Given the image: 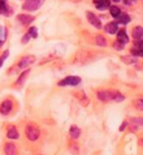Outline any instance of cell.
<instances>
[{"label": "cell", "instance_id": "1", "mask_svg": "<svg viewBox=\"0 0 143 155\" xmlns=\"http://www.w3.org/2000/svg\"><path fill=\"white\" fill-rule=\"evenodd\" d=\"M97 98L102 102L114 101L116 103H120L124 99V96L117 91H100L97 92Z\"/></svg>", "mask_w": 143, "mask_h": 155}, {"label": "cell", "instance_id": "2", "mask_svg": "<svg viewBox=\"0 0 143 155\" xmlns=\"http://www.w3.org/2000/svg\"><path fill=\"white\" fill-rule=\"evenodd\" d=\"M25 134L27 136V138L29 141L35 142L37 141L40 136V130L37 126L35 125H28L26 128H25Z\"/></svg>", "mask_w": 143, "mask_h": 155}, {"label": "cell", "instance_id": "3", "mask_svg": "<svg viewBox=\"0 0 143 155\" xmlns=\"http://www.w3.org/2000/svg\"><path fill=\"white\" fill-rule=\"evenodd\" d=\"M45 2V0H26V2L22 5V9L27 11H36L42 7Z\"/></svg>", "mask_w": 143, "mask_h": 155}, {"label": "cell", "instance_id": "4", "mask_svg": "<svg viewBox=\"0 0 143 155\" xmlns=\"http://www.w3.org/2000/svg\"><path fill=\"white\" fill-rule=\"evenodd\" d=\"M82 83V79L78 76H67L58 83V86L60 87H66V86H77Z\"/></svg>", "mask_w": 143, "mask_h": 155}, {"label": "cell", "instance_id": "5", "mask_svg": "<svg viewBox=\"0 0 143 155\" xmlns=\"http://www.w3.org/2000/svg\"><path fill=\"white\" fill-rule=\"evenodd\" d=\"M36 60V57L32 56V55H29V56H25L21 58V60L19 61V64H18V67L21 68V69H24V68H27L29 67L30 65H32V64L35 63Z\"/></svg>", "mask_w": 143, "mask_h": 155}, {"label": "cell", "instance_id": "6", "mask_svg": "<svg viewBox=\"0 0 143 155\" xmlns=\"http://www.w3.org/2000/svg\"><path fill=\"white\" fill-rule=\"evenodd\" d=\"M12 102L9 101V99H6L4 102L1 103V105H0V114L1 115H8V114L11 112V109H12Z\"/></svg>", "mask_w": 143, "mask_h": 155}, {"label": "cell", "instance_id": "7", "mask_svg": "<svg viewBox=\"0 0 143 155\" xmlns=\"http://www.w3.org/2000/svg\"><path fill=\"white\" fill-rule=\"evenodd\" d=\"M86 17H87L88 22H90L92 26H94L95 28H97V29L102 28L101 20H100V19H98V18L96 17L94 14H93V12H91V11H87V12H86Z\"/></svg>", "mask_w": 143, "mask_h": 155}, {"label": "cell", "instance_id": "8", "mask_svg": "<svg viewBox=\"0 0 143 155\" xmlns=\"http://www.w3.org/2000/svg\"><path fill=\"white\" fill-rule=\"evenodd\" d=\"M17 20L20 21L21 25L27 26V25H29V24H32V21L35 20V17H34V16H30V15L22 14V15H18Z\"/></svg>", "mask_w": 143, "mask_h": 155}, {"label": "cell", "instance_id": "9", "mask_svg": "<svg viewBox=\"0 0 143 155\" xmlns=\"http://www.w3.org/2000/svg\"><path fill=\"white\" fill-rule=\"evenodd\" d=\"M7 137L9 140H18L19 138V133H18L17 128L14 125H10L8 126L7 128Z\"/></svg>", "mask_w": 143, "mask_h": 155}, {"label": "cell", "instance_id": "10", "mask_svg": "<svg viewBox=\"0 0 143 155\" xmlns=\"http://www.w3.org/2000/svg\"><path fill=\"white\" fill-rule=\"evenodd\" d=\"M4 151L6 155H17V147L14 143H6Z\"/></svg>", "mask_w": 143, "mask_h": 155}, {"label": "cell", "instance_id": "11", "mask_svg": "<svg viewBox=\"0 0 143 155\" xmlns=\"http://www.w3.org/2000/svg\"><path fill=\"white\" fill-rule=\"evenodd\" d=\"M11 10L10 8L7 6L6 0H0V15H5V16H11Z\"/></svg>", "mask_w": 143, "mask_h": 155}, {"label": "cell", "instance_id": "12", "mask_svg": "<svg viewBox=\"0 0 143 155\" xmlns=\"http://www.w3.org/2000/svg\"><path fill=\"white\" fill-rule=\"evenodd\" d=\"M104 30L107 34H111V35H113V34H116L117 32V30H119V27H117V24L116 22H108V24H106L104 27Z\"/></svg>", "mask_w": 143, "mask_h": 155}, {"label": "cell", "instance_id": "13", "mask_svg": "<svg viewBox=\"0 0 143 155\" xmlns=\"http://www.w3.org/2000/svg\"><path fill=\"white\" fill-rule=\"evenodd\" d=\"M117 41L125 45L129 42V37L126 35V32L124 29H121V30H117Z\"/></svg>", "mask_w": 143, "mask_h": 155}, {"label": "cell", "instance_id": "14", "mask_svg": "<svg viewBox=\"0 0 143 155\" xmlns=\"http://www.w3.org/2000/svg\"><path fill=\"white\" fill-rule=\"evenodd\" d=\"M29 73H30V69H27V71H25L24 73H21L20 76H18V79L16 81L15 85H16V86H19V87H20V86H22V85H24V83H25V81L27 79Z\"/></svg>", "mask_w": 143, "mask_h": 155}, {"label": "cell", "instance_id": "15", "mask_svg": "<svg viewBox=\"0 0 143 155\" xmlns=\"http://www.w3.org/2000/svg\"><path fill=\"white\" fill-rule=\"evenodd\" d=\"M70 137H72V138H74V140H77V138L80 137V127L76 126V125H72V126L70 127Z\"/></svg>", "mask_w": 143, "mask_h": 155}, {"label": "cell", "instance_id": "16", "mask_svg": "<svg viewBox=\"0 0 143 155\" xmlns=\"http://www.w3.org/2000/svg\"><path fill=\"white\" fill-rule=\"evenodd\" d=\"M116 21L119 24H123V25H126L130 22V16L128 14H124V12H121V14L116 17Z\"/></svg>", "mask_w": 143, "mask_h": 155}, {"label": "cell", "instance_id": "17", "mask_svg": "<svg viewBox=\"0 0 143 155\" xmlns=\"http://www.w3.org/2000/svg\"><path fill=\"white\" fill-rule=\"evenodd\" d=\"M132 37L134 39H141L143 37V28L140 26L134 27L132 30Z\"/></svg>", "mask_w": 143, "mask_h": 155}, {"label": "cell", "instance_id": "18", "mask_svg": "<svg viewBox=\"0 0 143 155\" xmlns=\"http://www.w3.org/2000/svg\"><path fill=\"white\" fill-rule=\"evenodd\" d=\"M110 0H103L102 2H100V4L96 5V8H97L98 10H106L107 8H110L111 6H110Z\"/></svg>", "mask_w": 143, "mask_h": 155}, {"label": "cell", "instance_id": "19", "mask_svg": "<svg viewBox=\"0 0 143 155\" xmlns=\"http://www.w3.org/2000/svg\"><path fill=\"white\" fill-rule=\"evenodd\" d=\"M6 38H7V29L5 28V27H1V26H0V45H1V46L4 45Z\"/></svg>", "mask_w": 143, "mask_h": 155}, {"label": "cell", "instance_id": "20", "mask_svg": "<svg viewBox=\"0 0 143 155\" xmlns=\"http://www.w3.org/2000/svg\"><path fill=\"white\" fill-rule=\"evenodd\" d=\"M110 14H111L112 17L116 18L120 14H121V10H120L119 7H116V6H112V7H110Z\"/></svg>", "mask_w": 143, "mask_h": 155}, {"label": "cell", "instance_id": "21", "mask_svg": "<svg viewBox=\"0 0 143 155\" xmlns=\"http://www.w3.org/2000/svg\"><path fill=\"white\" fill-rule=\"evenodd\" d=\"M28 34L30 35L32 38H37L38 37V32H37V28L36 27H30V28L28 29Z\"/></svg>", "mask_w": 143, "mask_h": 155}, {"label": "cell", "instance_id": "22", "mask_svg": "<svg viewBox=\"0 0 143 155\" xmlns=\"http://www.w3.org/2000/svg\"><path fill=\"white\" fill-rule=\"evenodd\" d=\"M96 44H97L98 46H106V40H105V38L103 36L98 35L96 37Z\"/></svg>", "mask_w": 143, "mask_h": 155}, {"label": "cell", "instance_id": "23", "mask_svg": "<svg viewBox=\"0 0 143 155\" xmlns=\"http://www.w3.org/2000/svg\"><path fill=\"white\" fill-rule=\"evenodd\" d=\"M9 56V50H6L2 55H1V57H0V68L2 67V65H4V61L6 59H7V57Z\"/></svg>", "mask_w": 143, "mask_h": 155}, {"label": "cell", "instance_id": "24", "mask_svg": "<svg viewBox=\"0 0 143 155\" xmlns=\"http://www.w3.org/2000/svg\"><path fill=\"white\" fill-rule=\"evenodd\" d=\"M134 106H135L138 109H140V110H143V99L135 101V102H134Z\"/></svg>", "mask_w": 143, "mask_h": 155}, {"label": "cell", "instance_id": "25", "mask_svg": "<svg viewBox=\"0 0 143 155\" xmlns=\"http://www.w3.org/2000/svg\"><path fill=\"white\" fill-rule=\"evenodd\" d=\"M122 60L124 63L126 64H132V63H135V59L132 58V57H126V56H123L122 57Z\"/></svg>", "mask_w": 143, "mask_h": 155}, {"label": "cell", "instance_id": "26", "mask_svg": "<svg viewBox=\"0 0 143 155\" xmlns=\"http://www.w3.org/2000/svg\"><path fill=\"white\" fill-rule=\"evenodd\" d=\"M113 46H114V48H115L116 50H122V49H123V47H124V45H123V44H121V42H119L117 40H116V41L114 42V45H113Z\"/></svg>", "mask_w": 143, "mask_h": 155}, {"label": "cell", "instance_id": "27", "mask_svg": "<svg viewBox=\"0 0 143 155\" xmlns=\"http://www.w3.org/2000/svg\"><path fill=\"white\" fill-rule=\"evenodd\" d=\"M32 38V37H30V35H29V34H26V35L24 36V37H22V39H21V42H22V44H27L28 41H29V39Z\"/></svg>", "mask_w": 143, "mask_h": 155}, {"label": "cell", "instance_id": "28", "mask_svg": "<svg viewBox=\"0 0 143 155\" xmlns=\"http://www.w3.org/2000/svg\"><path fill=\"white\" fill-rule=\"evenodd\" d=\"M132 122L135 124V125H142V124H143V118H138V117H136V118H133Z\"/></svg>", "mask_w": 143, "mask_h": 155}, {"label": "cell", "instance_id": "29", "mask_svg": "<svg viewBox=\"0 0 143 155\" xmlns=\"http://www.w3.org/2000/svg\"><path fill=\"white\" fill-rule=\"evenodd\" d=\"M126 125H128V123H126V122H124V123H123L122 125L120 126V130H121V132H122V130H124V128H125Z\"/></svg>", "mask_w": 143, "mask_h": 155}, {"label": "cell", "instance_id": "30", "mask_svg": "<svg viewBox=\"0 0 143 155\" xmlns=\"http://www.w3.org/2000/svg\"><path fill=\"white\" fill-rule=\"evenodd\" d=\"M133 1H134V0H123V2L125 5H132Z\"/></svg>", "mask_w": 143, "mask_h": 155}, {"label": "cell", "instance_id": "31", "mask_svg": "<svg viewBox=\"0 0 143 155\" xmlns=\"http://www.w3.org/2000/svg\"><path fill=\"white\" fill-rule=\"evenodd\" d=\"M103 0H93V2H94L95 5H97V4H100V2H102Z\"/></svg>", "mask_w": 143, "mask_h": 155}, {"label": "cell", "instance_id": "32", "mask_svg": "<svg viewBox=\"0 0 143 155\" xmlns=\"http://www.w3.org/2000/svg\"><path fill=\"white\" fill-rule=\"evenodd\" d=\"M113 1H115V2H119L120 0H113Z\"/></svg>", "mask_w": 143, "mask_h": 155}]
</instances>
